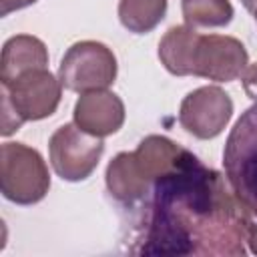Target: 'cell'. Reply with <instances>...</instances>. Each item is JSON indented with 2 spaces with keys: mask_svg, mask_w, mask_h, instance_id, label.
I'll return each mask as SVG.
<instances>
[{
  "mask_svg": "<svg viewBox=\"0 0 257 257\" xmlns=\"http://www.w3.org/2000/svg\"><path fill=\"white\" fill-rule=\"evenodd\" d=\"M257 225L225 177L183 151L179 163L153 181L137 239L145 255H247Z\"/></svg>",
  "mask_w": 257,
  "mask_h": 257,
  "instance_id": "1",
  "label": "cell"
},
{
  "mask_svg": "<svg viewBox=\"0 0 257 257\" xmlns=\"http://www.w3.org/2000/svg\"><path fill=\"white\" fill-rule=\"evenodd\" d=\"M223 167L235 195L257 217V100L233 124L223 149Z\"/></svg>",
  "mask_w": 257,
  "mask_h": 257,
  "instance_id": "2",
  "label": "cell"
},
{
  "mask_svg": "<svg viewBox=\"0 0 257 257\" xmlns=\"http://www.w3.org/2000/svg\"><path fill=\"white\" fill-rule=\"evenodd\" d=\"M0 189L16 205H34L50 189V173L42 155L24 143H4L0 149Z\"/></svg>",
  "mask_w": 257,
  "mask_h": 257,
  "instance_id": "3",
  "label": "cell"
},
{
  "mask_svg": "<svg viewBox=\"0 0 257 257\" xmlns=\"http://www.w3.org/2000/svg\"><path fill=\"white\" fill-rule=\"evenodd\" d=\"M114 52L96 40L74 42L62 56L58 66V78L66 90L88 92L108 88L116 78Z\"/></svg>",
  "mask_w": 257,
  "mask_h": 257,
  "instance_id": "4",
  "label": "cell"
},
{
  "mask_svg": "<svg viewBox=\"0 0 257 257\" xmlns=\"http://www.w3.org/2000/svg\"><path fill=\"white\" fill-rule=\"evenodd\" d=\"M102 153V139L84 133L76 124L58 126L48 141V157L54 173L70 183L88 179L98 167Z\"/></svg>",
  "mask_w": 257,
  "mask_h": 257,
  "instance_id": "5",
  "label": "cell"
},
{
  "mask_svg": "<svg viewBox=\"0 0 257 257\" xmlns=\"http://www.w3.org/2000/svg\"><path fill=\"white\" fill-rule=\"evenodd\" d=\"M2 96L8 98L14 112L26 120H42L56 112L62 98V82L46 68H34L20 74L10 84H2Z\"/></svg>",
  "mask_w": 257,
  "mask_h": 257,
  "instance_id": "6",
  "label": "cell"
},
{
  "mask_svg": "<svg viewBox=\"0 0 257 257\" xmlns=\"http://www.w3.org/2000/svg\"><path fill=\"white\" fill-rule=\"evenodd\" d=\"M233 116V100L219 86L191 90L179 108L181 126L195 139L209 141L219 137Z\"/></svg>",
  "mask_w": 257,
  "mask_h": 257,
  "instance_id": "7",
  "label": "cell"
},
{
  "mask_svg": "<svg viewBox=\"0 0 257 257\" xmlns=\"http://www.w3.org/2000/svg\"><path fill=\"white\" fill-rule=\"evenodd\" d=\"M247 64L249 54L241 40L223 34H201L193 76L213 82H233L245 72Z\"/></svg>",
  "mask_w": 257,
  "mask_h": 257,
  "instance_id": "8",
  "label": "cell"
},
{
  "mask_svg": "<svg viewBox=\"0 0 257 257\" xmlns=\"http://www.w3.org/2000/svg\"><path fill=\"white\" fill-rule=\"evenodd\" d=\"M74 124L88 135L108 137L114 135L124 122V102L118 94L100 88L82 92L72 110Z\"/></svg>",
  "mask_w": 257,
  "mask_h": 257,
  "instance_id": "9",
  "label": "cell"
},
{
  "mask_svg": "<svg viewBox=\"0 0 257 257\" xmlns=\"http://www.w3.org/2000/svg\"><path fill=\"white\" fill-rule=\"evenodd\" d=\"M106 189L122 205H135L151 193V179L143 171L135 153H118L106 167Z\"/></svg>",
  "mask_w": 257,
  "mask_h": 257,
  "instance_id": "10",
  "label": "cell"
},
{
  "mask_svg": "<svg viewBox=\"0 0 257 257\" xmlns=\"http://www.w3.org/2000/svg\"><path fill=\"white\" fill-rule=\"evenodd\" d=\"M46 64H48L46 44L36 36L16 34L8 38L2 46L0 80L2 84H10L20 74L34 70V68H46Z\"/></svg>",
  "mask_w": 257,
  "mask_h": 257,
  "instance_id": "11",
  "label": "cell"
},
{
  "mask_svg": "<svg viewBox=\"0 0 257 257\" xmlns=\"http://www.w3.org/2000/svg\"><path fill=\"white\" fill-rule=\"evenodd\" d=\"M201 34L189 26H171L159 42L161 64L175 76H189L195 70V52Z\"/></svg>",
  "mask_w": 257,
  "mask_h": 257,
  "instance_id": "12",
  "label": "cell"
},
{
  "mask_svg": "<svg viewBox=\"0 0 257 257\" xmlns=\"http://www.w3.org/2000/svg\"><path fill=\"white\" fill-rule=\"evenodd\" d=\"M183 147H179L175 141L161 137V135H149L147 139H143L135 151L139 165L143 167V171L147 173V177L151 179V183L155 179H159L161 175L169 173L181 159L183 155Z\"/></svg>",
  "mask_w": 257,
  "mask_h": 257,
  "instance_id": "13",
  "label": "cell"
},
{
  "mask_svg": "<svg viewBox=\"0 0 257 257\" xmlns=\"http://www.w3.org/2000/svg\"><path fill=\"white\" fill-rule=\"evenodd\" d=\"M169 0H118V20L135 34H147L161 24Z\"/></svg>",
  "mask_w": 257,
  "mask_h": 257,
  "instance_id": "14",
  "label": "cell"
},
{
  "mask_svg": "<svg viewBox=\"0 0 257 257\" xmlns=\"http://www.w3.org/2000/svg\"><path fill=\"white\" fill-rule=\"evenodd\" d=\"M185 24L193 28H219L233 20V6L229 0H181Z\"/></svg>",
  "mask_w": 257,
  "mask_h": 257,
  "instance_id": "15",
  "label": "cell"
},
{
  "mask_svg": "<svg viewBox=\"0 0 257 257\" xmlns=\"http://www.w3.org/2000/svg\"><path fill=\"white\" fill-rule=\"evenodd\" d=\"M243 80V90L251 100H257V62L249 64L245 68V72L241 74Z\"/></svg>",
  "mask_w": 257,
  "mask_h": 257,
  "instance_id": "16",
  "label": "cell"
},
{
  "mask_svg": "<svg viewBox=\"0 0 257 257\" xmlns=\"http://www.w3.org/2000/svg\"><path fill=\"white\" fill-rule=\"evenodd\" d=\"M36 0H0V14L8 16L10 12H16L20 8H26L30 4H34Z\"/></svg>",
  "mask_w": 257,
  "mask_h": 257,
  "instance_id": "17",
  "label": "cell"
},
{
  "mask_svg": "<svg viewBox=\"0 0 257 257\" xmlns=\"http://www.w3.org/2000/svg\"><path fill=\"white\" fill-rule=\"evenodd\" d=\"M241 4H243L251 14H255V12H257V0H241Z\"/></svg>",
  "mask_w": 257,
  "mask_h": 257,
  "instance_id": "18",
  "label": "cell"
},
{
  "mask_svg": "<svg viewBox=\"0 0 257 257\" xmlns=\"http://www.w3.org/2000/svg\"><path fill=\"white\" fill-rule=\"evenodd\" d=\"M253 255H257V241H255V245H253Z\"/></svg>",
  "mask_w": 257,
  "mask_h": 257,
  "instance_id": "19",
  "label": "cell"
},
{
  "mask_svg": "<svg viewBox=\"0 0 257 257\" xmlns=\"http://www.w3.org/2000/svg\"><path fill=\"white\" fill-rule=\"evenodd\" d=\"M255 20H257V12H255Z\"/></svg>",
  "mask_w": 257,
  "mask_h": 257,
  "instance_id": "20",
  "label": "cell"
}]
</instances>
